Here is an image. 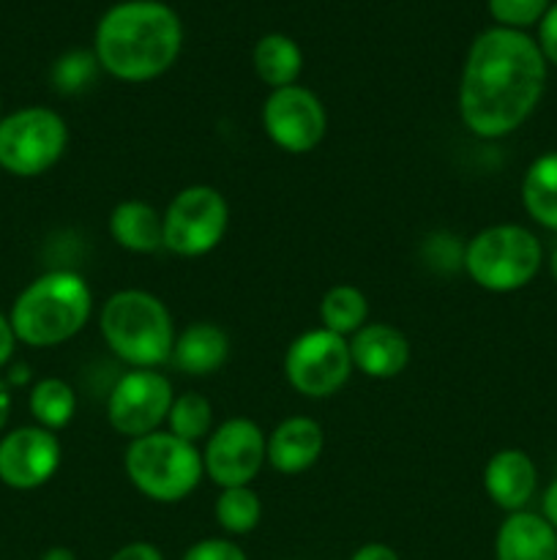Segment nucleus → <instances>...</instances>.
<instances>
[{
	"label": "nucleus",
	"instance_id": "7c9ffc66",
	"mask_svg": "<svg viewBox=\"0 0 557 560\" xmlns=\"http://www.w3.org/2000/svg\"><path fill=\"white\" fill-rule=\"evenodd\" d=\"M14 348H16L14 328H11L9 317H5L3 312H0V366L9 364L11 355H14Z\"/></svg>",
	"mask_w": 557,
	"mask_h": 560
},
{
	"label": "nucleus",
	"instance_id": "423d86ee",
	"mask_svg": "<svg viewBox=\"0 0 557 560\" xmlns=\"http://www.w3.org/2000/svg\"><path fill=\"white\" fill-rule=\"evenodd\" d=\"M544 252L541 241L522 224H495L481 230L464 246V271L489 293H513L538 273Z\"/></svg>",
	"mask_w": 557,
	"mask_h": 560
},
{
	"label": "nucleus",
	"instance_id": "c756f323",
	"mask_svg": "<svg viewBox=\"0 0 557 560\" xmlns=\"http://www.w3.org/2000/svg\"><path fill=\"white\" fill-rule=\"evenodd\" d=\"M109 560H164V556L158 547L147 545V541H131V545L120 547Z\"/></svg>",
	"mask_w": 557,
	"mask_h": 560
},
{
	"label": "nucleus",
	"instance_id": "393cba45",
	"mask_svg": "<svg viewBox=\"0 0 557 560\" xmlns=\"http://www.w3.org/2000/svg\"><path fill=\"white\" fill-rule=\"evenodd\" d=\"M167 424L175 438L186 443H197L211 435L213 430V405L202 394L186 392L173 399V408L167 413Z\"/></svg>",
	"mask_w": 557,
	"mask_h": 560
},
{
	"label": "nucleus",
	"instance_id": "473e14b6",
	"mask_svg": "<svg viewBox=\"0 0 557 560\" xmlns=\"http://www.w3.org/2000/svg\"><path fill=\"white\" fill-rule=\"evenodd\" d=\"M544 517L557 530V479L544 492Z\"/></svg>",
	"mask_w": 557,
	"mask_h": 560
},
{
	"label": "nucleus",
	"instance_id": "7ed1b4c3",
	"mask_svg": "<svg viewBox=\"0 0 557 560\" xmlns=\"http://www.w3.org/2000/svg\"><path fill=\"white\" fill-rule=\"evenodd\" d=\"M93 293L74 271H49L33 279L9 312L16 342L31 348H55L74 339L87 326Z\"/></svg>",
	"mask_w": 557,
	"mask_h": 560
},
{
	"label": "nucleus",
	"instance_id": "1a4fd4ad",
	"mask_svg": "<svg viewBox=\"0 0 557 560\" xmlns=\"http://www.w3.org/2000/svg\"><path fill=\"white\" fill-rule=\"evenodd\" d=\"M353 370L349 342L328 328L300 334L284 355L287 383L300 397L309 399H325L342 392Z\"/></svg>",
	"mask_w": 557,
	"mask_h": 560
},
{
	"label": "nucleus",
	"instance_id": "bb28decb",
	"mask_svg": "<svg viewBox=\"0 0 557 560\" xmlns=\"http://www.w3.org/2000/svg\"><path fill=\"white\" fill-rule=\"evenodd\" d=\"M549 9V0H489V14L500 22V27H522L535 25Z\"/></svg>",
	"mask_w": 557,
	"mask_h": 560
},
{
	"label": "nucleus",
	"instance_id": "f257e3e1",
	"mask_svg": "<svg viewBox=\"0 0 557 560\" xmlns=\"http://www.w3.org/2000/svg\"><path fill=\"white\" fill-rule=\"evenodd\" d=\"M538 42L513 27H489L470 44L459 80V115L470 135L500 140L533 115L544 96Z\"/></svg>",
	"mask_w": 557,
	"mask_h": 560
},
{
	"label": "nucleus",
	"instance_id": "2eb2a0df",
	"mask_svg": "<svg viewBox=\"0 0 557 560\" xmlns=\"http://www.w3.org/2000/svg\"><path fill=\"white\" fill-rule=\"evenodd\" d=\"M538 487V470L522 448H502L491 454L484 468V490L502 512H524Z\"/></svg>",
	"mask_w": 557,
	"mask_h": 560
},
{
	"label": "nucleus",
	"instance_id": "0eeeda50",
	"mask_svg": "<svg viewBox=\"0 0 557 560\" xmlns=\"http://www.w3.org/2000/svg\"><path fill=\"white\" fill-rule=\"evenodd\" d=\"M69 145L66 120L49 107H22L0 118V170L16 178L47 173Z\"/></svg>",
	"mask_w": 557,
	"mask_h": 560
},
{
	"label": "nucleus",
	"instance_id": "f03ea898",
	"mask_svg": "<svg viewBox=\"0 0 557 560\" xmlns=\"http://www.w3.org/2000/svg\"><path fill=\"white\" fill-rule=\"evenodd\" d=\"M183 25L162 0H126L98 20L93 55L120 82H151L178 60Z\"/></svg>",
	"mask_w": 557,
	"mask_h": 560
},
{
	"label": "nucleus",
	"instance_id": "c9c22d12",
	"mask_svg": "<svg viewBox=\"0 0 557 560\" xmlns=\"http://www.w3.org/2000/svg\"><path fill=\"white\" fill-rule=\"evenodd\" d=\"M549 271H552V279H555V282H557V246H555V252H552V260H549Z\"/></svg>",
	"mask_w": 557,
	"mask_h": 560
},
{
	"label": "nucleus",
	"instance_id": "72a5a7b5",
	"mask_svg": "<svg viewBox=\"0 0 557 560\" xmlns=\"http://www.w3.org/2000/svg\"><path fill=\"white\" fill-rule=\"evenodd\" d=\"M9 413H11V392H9V383L0 381V430H3L5 421H9Z\"/></svg>",
	"mask_w": 557,
	"mask_h": 560
},
{
	"label": "nucleus",
	"instance_id": "2f4dec72",
	"mask_svg": "<svg viewBox=\"0 0 557 560\" xmlns=\"http://www.w3.org/2000/svg\"><path fill=\"white\" fill-rule=\"evenodd\" d=\"M349 560H399L396 550H391L388 545H380V541H371V545L358 547Z\"/></svg>",
	"mask_w": 557,
	"mask_h": 560
},
{
	"label": "nucleus",
	"instance_id": "9d476101",
	"mask_svg": "<svg viewBox=\"0 0 557 560\" xmlns=\"http://www.w3.org/2000/svg\"><path fill=\"white\" fill-rule=\"evenodd\" d=\"M173 399V383L158 370L126 372L107 397L109 427L129 441L158 432V424L167 421Z\"/></svg>",
	"mask_w": 557,
	"mask_h": 560
},
{
	"label": "nucleus",
	"instance_id": "f8f14e48",
	"mask_svg": "<svg viewBox=\"0 0 557 560\" xmlns=\"http://www.w3.org/2000/svg\"><path fill=\"white\" fill-rule=\"evenodd\" d=\"M262 129L276 148L287 153H309L328 131V113L315 91L287 85L271 91L262 107Z\"/></svg>",
	"mask_w": 557,
	"mask_h": 560
},
{
	"label": "nucleus",
	"instance_id": "aec40b11",
	"mask_svg": "<svg viewBox=\"0 0 557 560\" xmlns=\"http://www.w3.org/2000/svg\"><path fill=\"white\" fill-rule=\"evenodd\" d=\"M251 63H254L257 77L271 91H278V88H287L298 82L300 69H304V52L284 33H268V36H262L257 42L254 52H251Z\"/></svg>",
	"mask_w": 557,
	"mask_h": 560
},
{
	"label": "nucleus",
	"instance_id": "412c9836",
	"mask_svg": "<svg viewBox=\"0 0 557 560\" xmlns=\"http://www.w3.org/2000/svg\"><path fill=\"white\" fill-rule=\"evenodd\" d=\"M522 206L533 222L557 233V151L544 153L522 178Z\"/></svg>",
	"mask_w": 557,
	"mask_h": 560
},
{
	"label": "nucleus",
	"instance_id": "4be33fe9",
	"mask_svg": "<svg viewBox=\"0 0 557 560\" xmlns=\"http://www.w3.org/2000/svg\"><path fill=\"white\" fill-rule=\"evenodd\" d=\"M27 408H31V416L36 419L38 427H44L49 432H58L63 427H69V421L74 419L76 394L60 377H44V381H38L31 388Z\"/></svg>",
	"mask_w": 557,
	"mask_h": 560
},
{
	"label": "nucleus",
	"instance_id": "f704fd0d",
	"mask_svg": "<svg viewBox=\"0 0 557 560\" xmlns=\"http://www.w3.org/2000/svg\"><path fill=\"white\" fill-rule=\"evenodd\" d=\"M42 560H76V556L69 550V547H49V550L42 556Z\"/></svg>",
	"mask_w": 557,
	"mask_h": 560
},
{
	"label": "nucleus",
	"instance_id": "cd10ccee",
	"mask_svg": "<svg viewBox=\"0 0 557 560\" xmlns=\"http://www.w3.org/2000/svg\"><path fill=\"white\" fill-rule=\"evenodd\" d=\"M183 560H246V552L229 539H202L183 552Z\"/></svg>",
	"mask_w": 557,
	"mask_h": 560
},
{
	"label": "nucleus",
	"instance_id": "c85d7f7f",
	"mask_svg": "<svg viewBox=\"0 0 557 560\" xmlns=\"http://www.w3.org/2000/svg\"><path fill=\"white\" fill-rule=\"evenodd\" d=\"M538 49L546 63L557 66V3L546 9L538 25Z\"/></svg>",
	"mask_w": 557,
	"mask_h": 560
},
{
	"label": "nucleus",
	"instance_id": "5701e85b",
	"mask_svg": "<svg viewBox=\"0 0 557 560\" xmlns=\"http://www.w3.org/2000/svg\"><path fill=\"white\" fill-rule=\"evenodd\" d=\"M366 317H369V301L353 284H336L322 295L320 320L328 331L347 339L366 326Z\"/></svg>",
	"mask_w": 557,
	"mask_h": 560
},
{
	"label": "nucleus",
	"instance_id": "b1692460",
	"mask_svg": "<svg viewBox=\"0 0 557 560\" xmlns=\"http://www.w3.org/2000/svg\"><path fill=\"white\" fill-rule=\"evenodd\" d=\"M216 523L229 536H246L260 525L262 503L251 487H229L216 498Z\"/></svg>",
	"mask_w": 557,
	"mask_h": 560
},
{
	"label": "nucleus",
	"instance_id": "9b49d317",
	"mask_svg": "<svg viewBox=\"0 0 557 560\" xmlns=\"http://www.w3.org/2000/svg\"><path fill=\"white\" fill-rule=\"evenodd\" d=\"M268 463V438L251 419H229L208 435L202 465L213 485L251 487L262 465Z\"/></svg>",
	"mask_w": 557,
	"mask_h": 560
},
{
	"label": "nucleus",
	"instance_id": "4468645a",
	"mask_svg": "<svg viewBox=\"0 0 557 560\" xmlns=\"http://www.w3.org/2000/svg\"><path fill=\"white\" fill-rule=\"evenodd\" d=\"M353 366L375 381H391L410 364V339L388 323H366L349 339Z\"/></svg>",
	"mask_w": 557,
	"mask_h": 560
},
{
	"label": "nucleus",
	"instance_id": "6ab92c4d",
	"mask_svg": "<svg viewBox=\"0 0 557 560\" xmlns=\"http://www.w3.org/2000/svg\"><path fill=\"white\" fill-rule=\"evenodd\" d=\"M109 235L115 244L134 255H147L164 246L162 213L142 200H123L109 213Z\"/></svg>",
	"mask_w": 557,
	"mask_h": 560
},
{
	"label": "nucleus",
	"instance_id": "20e7f679",
	"mask_svg": "<svg viewBox=\"0 0 557 560\" xmlns=\"http://www.w3.org/2000/svg\"><path fill=\"white\" fill-rule=\"evenodd\" d=\"M98 328L107 348L134 370H156L173 359V315L147 290H118L109 295Z\"/></svg>",
	"mask_w": 557,
	"mask_h": 560
},
{
	"label": "nucleus",
	"instance_id": "ddd939ff",
	"mask_svg": "<svg viewBox=\"0 0 557 560\" xmlns=\"http://www.w3.org/2000/svg\"><path fill=\"white\" fill-rule=\"evenodd\" d=\"M60 441L44 427H20L0 438V481L11 490H38L60 468Z\"/></svg>",
	"mask_w": 557,
	"mask_h": 560
},
{
	"label": "nucleus",
	"instance_id": "a211bd4d",
	"mask_svg": "<svg viewBox=\"0 0 557 560\" xmlns=\"http://www.w3.org/2000/svg\"><path fill=\"white\" fill-rule=\"evenodd\" d=\"M229 359V337L213 323H194L173 345V364L191 377H205L222 370Z\"/></svg>",
	"mask_w": 557,
	"mask_h": 560
},
{
	"label": "nucleus",
	"instance_id": "dca6fc26",
	"mask_svg": "<svg viewBox=\"0 0 557 560\" xmlns=\"http://www.w3.org/2000/svg\"><path fill=\"white\" fill-rule=\"evenodd\" d=\"M325 448L322 427L309 416H289L268 435V465L284 476L309 470Z\"/></svg>",
	"mask_w": 557,
	"mask_h": 560
},
{
	"label": "nucleus",
	"instance_id": "a878e982",
	"mask_svg": "<svg viewBox=\"0 0 557 560\" xmlns=\"http://www.w3.org/2000/svg\"><path fill=\"white\" fill-rule=\"evenodd\" d=\"M102 69L96 55L87 49H71L60 55L52 66V85L60 93H80L96 80V71Z\"/></svg>",
	"mask_w": 557,
	"mask_h": 560
},
{
	"label": "nucleus",
	"instance_id": "39448f33",
	"mask_svg": "<svg viewBox=\"0 0 557 560\" xmlns=\"http://www.w3.org/2000/svg\"><path fill=\"white\" fill-rule=\"evenodd\" d=\"M126 476L137 492L156 503H178L200 487L205 476L202 454L194 443L175 438L173 432H151L134 438L126 448Z\"/></svg>",
	"mask_w": 557,
	"mask_h": 560
},
{
	"label": "nucleus",
	"instance_id": "6e6552de",
	"mask_svg": "<svg viewBox=\"0 0 557 560\" xmlns=\"http://www.w3.org/2000/svg\"><path fill=\"white\" fill-rule=\"evenodd\" d=\"M162 224L164 249L194 260L222 244L229 224V206L213 186H186L169 200L167 211L162 213Z\"/></svg>",
	"mask_w": 557,
	"mask_h": 560
},
{
	"label": "nucleus",
	"instance_id": "f3484780",
	"mask_svg": "<svg viewBox=\"0 0 557 560\" xmlns=\"http://www.w3.org/2000/svg\"><path fill=\"white\" fill-rule=\"evenodd\" d=\"M497 560H557V530L544 514L513 512L502 520L495 539Z\"/></svg>",
	"mask_w": 557,
	"mask_h": 560
}]
</instances>
